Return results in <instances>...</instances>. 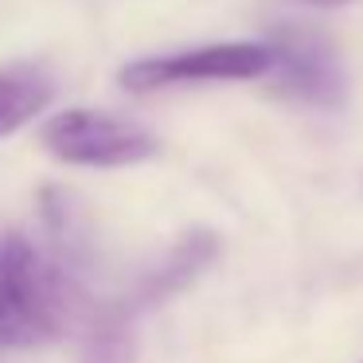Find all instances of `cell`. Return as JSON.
<instances>
[{"label":"cell","instance_id":"4","mask_svg":"<svg viewBox=\"0 0 363 363\" xmlns=\"http://www.w3.org/2000/svg\"><path fill=\"white\" fill-rule=\"evenodd\" d=\"M274 51V86L281 94L297 98L305 106H320V110H336L344 102V63H340L336 48L313 28H281L269 43Z\"/></svg>","mask_w":363,"mask_h":363},{"label":"cell","instance_id":"7","mask_svg":"<svg viewBox=\"0 0 363 363\" xmlns=\"http://www.w3.org/2000/svg\"><path fill=\"white\" fill-rule=\"evenodd\" d=\"M82 363H133V332H129V313L121 305L94 308Z\"/></svg>","mask_w":363,"mask_h":363},{"label":"cell","instance_id":"8","mask_svg":"<svg viewBox=\"0 0 363 363\" xmlns=\"http://www.w3.org/2000/svg\"><path fill=\"white\" fill-rule=\"evenodd\" d=\"M305 4H316V9H336V4H347V0H305Z\"/></svg>","mask_w":363,"mask_h":363},{"label":"cell","instance_id":"1","mask_svg":"<svg viewBox=\"0 0 363 363\" xmlns=\"http://www.w3.org/2000/svg\"><path fill=\"white\" fill-rule=\"evenodd\" d=\"M90 316L79 274L59 254L20 230L0 235V347L55 344Z\"/></svg>","mask_w":363,"mask_h":363},{"label":"cell","instance_id":"6","mask_svg":"<svg viewBox=\"0 0 363 363\" xmlns=\"http://www.w3.org/2000/svg\"><path fill=\"white\" fill-rule=\"evenodd\" d=\"M215 258V235H188L180 246H176L172 254H168L164 262H160L157 269H152L149 277H145L141 285H137L133 301L129 305H121L129 316H133V308L141 305H157V301H164L168 293L184 289V285L191 281V277L199 274V269L207 266V262Z\"/></svg>","mask_w":363,"mask_h":363},{"label":"cell","instance_id":"5","mask_svg":"<svg viewBox=\"0 0 363 363\" xmlns=\"http://www.w3.org/2000/svg\"><path fill=\"white\" fill-rule=\"evenodd\" d=\"M55 98V79L35 63L0 67V137L35 121Z\"/></svg>","mask_w":363,"mask_h":363},{"label":"cell","instance_id":"2","mask_svg":"<svg viewBox=\"0 0 363 363\" xmlns=\"http://www.w3.org/2000/svg\"><path fill=\"white\" fill-rule=\"evenodd\" d=\"M40 141L55 160L82 168H129L157 157L160 149V141L145 125L102 110H82V106L48 118Z\"/></svg>","mask_w":363,"mask_h":363},{"label":"cell","instance_id":"3","mask_svg":"<svg viewBox=\"0 0 363 363\" xmlns=\"http://www.w3.org/2000/svg\"><path fill=\"white\" fill-rule=\"evenodd\" d=\"M274 71L269 43H207L172 55H152L121 67V86L129 94H152L168 86H191V82H246Z\"/></svg>","mask_w":363,"mask_h":363}]
</instances>
